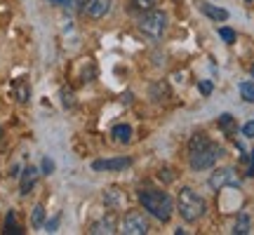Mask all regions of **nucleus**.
Segmentation results:
<instances>
[{
    "label": "nucleus",
    "instance_id": "1",
    "mask_svg": "<svg viewBox=\"0 0 254 235\" xmlns=\"http://www.w3.org/2000/svg\"><path fill=\"white\" fill-rule=\"evenodd\" d=\"M139 202H141V207L155 217L160 224H167L174 214V202L172 198L165 193V190H139Z\"/></svg>",
    "mask_w": 254,
    "mask_h": 235
},
{
    "label": "nucleus",
    "instance_id": "2",
    "mask_svg": "<svg viewBox=\"0 0 254 235\" xmlns=\"http://www.w3.org/2000/svg\"><path fill=\"white\" fill-rule=\"evenodd\" d=\"M177 212H179V217H182L186 224H195V221H200V219L205 217L207 202L200 198L193 188L184 186V188L179 190V195H177Z\"/></svg>",
    "mask_w": 254,
    "mask_h": 235
},
{
    "label": "nucleus",
    "instance_id": "3",
    "mask_svg": "<svg viewBox=\"0 0 254 235\" xmlns=\"http://www.w3.org/2000/svg\"><path fill=\"white\" fill-rule=\"evenodd\" d=\"M139 28H141L144 36L153 38V40H160L165 36V31H167V14L160 12V9H148V12L141 14Z\"/></svg>",
    "mask_w": 254,
    "mask_h": 235
},
{
    "label": "nucleus",
    "instance_id": "4",
    "mask_svg": "<svg viewBox=\"0 0 254 235\" xmlns=\"http://www.w3.org/2000/svg\"><path fill=\"white\" fill-rule=\"evenodd\" d=\"M224 155V148L217 144H207L205 148H200L195 153L189 155V165L190 170H195V172H205V170H212L217 160Z\"/></svg>",
    "mask_w": 254,
    "mask_h": 235
},
{
    "label": "nucleus",
    "instance_id": "5",
    "mask_svg": "<svg viewBox=\"0 0 254 235\" xmlns=\"http://www.w3.org/2000/svg\"><path fill=\"white\" fill-rule=\"evenodd\" d=\"M209 188L212 190H221V188H238L240 186V176L233 167H219L209 174Z\"/></svg>",
    "mask_w": 254,
    "mask_h": 235
},
{
    "label": "nucleus",
    "instance_id": "6",
    "mask_svg": "<svg viewBox=\"0 0 254 235\" xmlns=\"http://www.w3.org/2000/svg\"><path fill=\"white\" fill-rule=\"evenodd\" d=\"M123 233L125 235H146L148 233V221H146L144 214H139V212H129L125 219H123Z\"/></svg>",
    "mask_w": 254,
    "mask_h": 235
},
{
    "label": "nucleus",
    "instance_id": "7",
    "mask_svg": "<svg viewBox=\"0 0 254 235\" xmlns=\"http://www.w3.org/2000/svg\"><path fill=\"white\" fill-rule=\"evenodd\" d=\"M132 165V158H109V160H94L92 170L94 172H120Z\"/></svg>",
    "mask_w": 254,
    "mask_h": 235
},
{
    "label": "nucleus",
    "instance_id": "8",
    "mask_svg": "<svg viewBox=\"0 0 254 235\" xmlns=\"http://www.w3.org/2000/svg\"><path fill=\"white\" fill-rule=\"evenodd\" d=\"M111 2H113V0H87V5H85L82 12L97 21V19H104L111 12Z\"/></svg>",
    "mask_w": 254,
    "mask_h": 235
},
{
    "label": "nucleus",
    "instance_id": "9",
    "mask_svg": "<svg viewBox=\"0 0 254 235\" xmlns=\"http://www.w3.org/2000/svg\"><path fill=\"white\" fill-rule=\"evenodd\" d=\"M90 233L92 235H111V233H118V221L113 214H106L101 217L99 221H94L90 226Z\"/></svg>",
    "mask_w": 254,
    "mask_h": 235
},
{
    "label": "nucleus",
    "instance_id": "10",
    "mask_svg": "<svg viewBox=\"0 0 254 235\" xmlns=\"http://www.w3.org/2000/svg\"><path fill=\"white\" fill-rule=\"evenodd\" d=\"M198 9L205 14V17H209L212 21H226L228 19V12L224 7H217V5H212V2H207V0H200L198 2Z\"/></svg>",
    "mask_w": 254,
    "mask_h": 235
},
{
    "label": "nucleus",
    "instance_id": "11",
    "mask_svg": "<svg viewBox=\"0 0 254 235\" xmlns=\"http://www.w3.org/2000/svg\"><path fill=\"white\" fill-rule=\"evenodd\" d=\"M19 176H21L19 190H21V195H28V193L33 190V186H36V181H38V167L28 165L26 170H24V174H19Z\"/></svg>",
    "mask_w": 254,
    "mask_h": 235
},
{
    "label": "nucleus",
    "instance_id": "12",
    "mask_svg": "<svg viewBox=\"0 0 254 235\" xmlns=\"http://www.w3.org/2000/svg\"><path fill=\"white\" fill-rule=\"evenodd\" d=\"M132 127L129 125H116L111 129V136H113V141H118V144H129L132 141Z\"/></svg>",
    "mask_w": 254,
    "mask_h": 235
},
{
    "label": "nucleus",
    "instance_id": "13",
    "mask_svg": "<svg viewBox=\"0 0 254 235\" xmlns=\"http://www.w3.org/2000/svg\"><path fill=\"white\" fill-rule=\"evenodd\" d=\"M14 97H17L19 104H28L31 101V85L24 78L14 82Z\"/></svg>",
    "mask_w": 254,
    "mask_h": 235
},
{
    "label": "nucleus",
    "instance_id": "14",
    "mask_svg": "<svg viewBox=\"0 0 254 235\" xmlns=\"http://www.w3.org/2000/svg\"><path fill=\"white\" fill-rule=\"evenodd\" d=\"M207 144H212L207 134H202V132L193 134V136L189 139V155H190V153H195V151H200V148H205Z\"/></svg>",
    "mask_w": 254,
    "mask_h": 235
},
{
    "label": "nucleus",
    "instance_id": "15",
    "mask_svg": "<svg viewBox=\"0 0 254 235\" xmlns=\"http://www.w3.org/2000/svg\"><path fill=\"white\" fill-rule=\"evenodd\" d=\"M233 233L236 235H247L250 233V214L245 212H240L236 219V226H233Z\"/></svg>",
    "mask_w": 254,
    "mask_h": 235
},
{
    "label": "nucleus",
    "instance_id": "16",
    "mask_svg": "<svg viewBox=\"0 0 254 235\" xmlns=\"http://www.w3.org/2000/svg\"><path fill=\"white\" fill-rule=\"evenodd\" d=\"M238 92H240V97H243L247 104H254V82L252 80H243L238 85Z\"/></svg>",
    "mask_w": 254,
    "mask_h": 235
},
{
    "label": "nucleus",
    "instance_id": "17",
    "mask_svg": "<svg viewBox=\"0 0 254 235\" xmlns=\"http://www.w3.org/2000/svg\"><path fill=\"white\" fill-rule=\"evenodd\" d=\"M43 224H45V207H43V205H36V207H33V214H31V226L40 228Z\"/></svg>",
    "mask_w": 254,
    "mask_h": 235
},
{
    "label": "nucleus",
    "instance_id": "18",
    "mask_svg": "<svg viewBox=\"0 0 254 235\" xmlns=\"http://www.w3.org/2000/svg\"><path fill=\"white\" fill-rule=\"evenodd\" d=\"M5 233H21V228L17 224V214L14 212H7V219H5Z\"/></svg>",
    "mask_w": 254,
    "mask_h": 235
},
{
    "label": "nucleus",
    "instance_id": "19",
    "mask_svg": "<svg viewBox=\"0 0 254 235\" xmlns=\"http://www.w3.org/2000/svg\"><path fill=\"white\" fill-rule=\"evenodd\" d=\"M167 94H170V90H167L165 82H155L153 90H151V97H153L155 101H163V97H167Z\"/></svg>",
    "mask_w": 254,
    "mask_h": 235
},
{
    "label": "nucleus",
    "instance_id": "20",
    "mask_svg": "<svg viewBox=\"0 0 254 235\" xmlns=\"http://www.w3.org/2000/svg\"><path fill=\"white\" fill-rule=\"evenodd\" d=\"M132 7L136 12H148V9H155V0H132Z\"/></svg>",
    "mask_w": 254,
    "mask_h": 235
},
{
    "label": "nucleus",
    "instance_id": "21",
    "mask_svg": "<svg viewBox=\"0 0 254 235\" xmlns=\"http://www.w3.org/2000/svg\"><path fill=\"white\" fill-rule=\"evenodd\" d=\"M219 38H221L224 43H228V45H233V43H236V31L228 26H221L219 28Z\"/></svg>",
    "mask_w": 254,
    "mask_h": 235
},
{
    "label": "nucleus",
    "instance_id": "22",
    "mask_svg": "<svg viewBox=\"0 0 254 235\" xmlns=\"http://www.w3.org/2000/svg\"><path fill=\"white\" fill-rule=\"evenodd\" d=\"M219 127L224 129V132H233V116L231 113H224V116H219Z\"/></svg>",
    "mask_w": 254,
    "mask_h": 235
},
{
    "label": "nucleus",
    "instance_id": "23",
    "mask_svg": "<svg viewBox=\"0 0 254 235\" xmlns=\"http://www.w3.org/2000/svg\"><path fill=\"white\" fill-rule=\"evenodd\" d=\"M104 202H106V205H111V207H116V205L120 202V195L116 193V190H109V193L104 195Z\"/></svg>",
    "mask_w": 254,
    "mask_h": 235
},
{
    "label": "nucleus",
    "instance_id": "24",
    "mask_svg": "<svg viewBox=\"0 0 254 235\" xmlns=\"http://www.w3.org/2000/svg\"><path fill=\"white\" fill-rule=\"evenodd\" d=\"M40 170H43V174H52L55 172V160L52 158H43V165H40Z\"/></svg>",
    "mask_w": 254,
    "mask_h": 235
},
{
    "label": "nucleus",
    "instance_id": "25",
    "mask_svg": "<svg viewBox=\"0 0 254 235\" xmlns=\"http://www.w3.org/2000/svg\"><path fill=\"white\" fill-rule=\"evenodd\" d=\"M62 104L66 106V109H71L73 104H75V101H73V92L71 90H62Z\"/></svg>",
    "mask_w": 254,
    "mask_h": 235
},
{
    "label": "nucleus",
    "instance_id": "26",
    "mask_svg": "<svg viewBox=\"0 0 254 235\" xmlns=\"http://www.w3.org/2000/svg\"><path fill=\"white\" fill-rule=\"evenodd\" d=\"M198 90L202 92L205 97H209V94H212V90H214V85H212L209 80H200V82H198Z\"/></svg>",
    "mask_w": 254,
    "mask_h": 235
},
{
    "label": "nucleus",
    "instance_id": "27",
    "mask_svg": "<svg viewBox=\"0 0 254 235\" xmlns=\"http://www.w3.org/2000/svg\"><path fill=\"white\" fill-rule=\"evenodd\" d=\"M243 136H247V139H252L254 136V120H250V122L243 125Z\"/></svg>",
    "mask_w": 254,
    "mask_h": 235
},
{
    "label": "nucleus",
    "instance_id": "28",
    "mask_svg": "<svg viewBox=\"0 0 254 235\" xmlns=\"http://www.w3.org/2000/svg\"><path fill=\"white\" fill-rule=\"evenodd\" d=\"M59 219H62V214H57L52 221H47V233H55L57 226H59Z\"/></svg>",
    "mask_w": 254,
    "mask_h": 235
},
{
    "label": "nucleus",
    "instance_id": "29",
    "mask_svg": "<svg viewBox=\"0 0 254 235\" xmlns=\"http://www.w3.org/2000/svg\"><path fill=\"white\" fill-rule=\"evenodd\" d=\"M247 176H254V151L250 153V165H247Z\"/></svg>",
    "mask_w": 254,
    "mask_h": 235
},
{
    "label": "nucleus",
    "instance_id": "30",
    "mask_svg": "<svg viewBox=\"0 0 254 235\" xmlns=\"http://www.w3.org/2000/svg\"><path fill=\"white\" fill-rule=\"evenodd\" d=\"M85 5H87V0H71V7L75 9H85Z\"/></svg>",
    "mask_w": 254,
    "mask_h": 235
},
{
    "label": "nucleus",
    "instance_id": "31",
    "mask_svg": "<svg viewBox=\"0 0 254 235\" xmlns=\"http://www.w3.org/2000/svg\"><path fill=\"white\" fill-rule=\"evenodd\" d=\"M52 5H59V7H68L71 5V0H50Z\"/></svg>",
    "mask_w": 254,
    "mask_h": 235
},
{
    "label": "nucleus",
    "instance_id": "32",
    "mask_svg": "<svg viewBox=\"0 0 254 235\" xmlns=\"http://www.w3.org/2000/svg\"><path fill=\"white\" fill-rule=\"evenodd\" d=\"M252 78H254V66H252Z\"/></svg>",
    "mask_w": 254,
    "mask_h": 235
},
{
    "label": "nucleus",
    "instance_id": "33",
    "mask_svg": "<svg viewBox=\"0 0 254 235\" xmlns=\"http://www.w3.org/2000/svg\"><path fill=\"white\" fill-rule=\"evenodd\" d=\"M245 2H254V0H245Z\"/></svg>",
    "mask_w": 254,
    "mask_h": 235
}]
</instances>
